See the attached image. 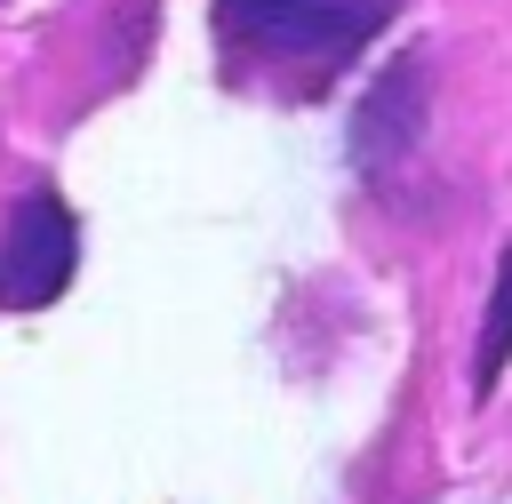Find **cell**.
<instances>
[{
	"instance_id": "1",
	"label": "cell",
	"mask_w": 512,
	"mask_h": 504,
	"mask_svg": "<svg viewBox=\"0 0 512 504\" xmlns=\"http://www.w3.org/2000/svg\"><path fill=\"white\" fill-rule=\"evenodd\" d=\"M392 0H216V24L232 48H256L264 64H296L312 80L344 72L376 32Z\"/></svg>"
},
{
	"instance_id": "4",
	"label": "cell",
	"mask_w": 512,
	"mask_h": 504,
	"mask_svg": "<svg viewBox=\"0 0 512 504\" xmlns=\"http://www.w3.org/2000/svg\"><path fill=\"white\" fill-rule=\"evenodd\" d=\"M512 360V248L496 256V288H488V312H480V352H472V392L488 400L496 376Z\"/></svg>"
},
{
	"instance_id": "2",
	"label": "cell",
	"mask_w": 512,
	"mask_h": 504,
	"mask_svg": "<svg viewBox=\"0 0 512 504\" xmlns=\"http://www.w3.org/2000/svg\"><path fill=\"white\" fill-rule=\"evenodd\" d=\"M80 264V216L64 208L56 184H32L16 208H8V232H0V304L8 312H40L64 296Z\"/></svg>"
},
{
	"instance_id": "3",
	"label": "cell",
	"mask_w": 512,
	"mask_h": 504,
	"mask_svg": "<svg viewBox=\"0 0 512 504\" xmlns=\"http://www.w3.org/2000/svg\"><path fill=\"white\" fill-rule=\"evenodd\" d=\"M424 104H432V88H424V48H400L392 64H384V80L368 88V104H360V120H352V160L376 176V168H400L408 152H416V136H424Z\"/></svg>"
}]
</instances>
